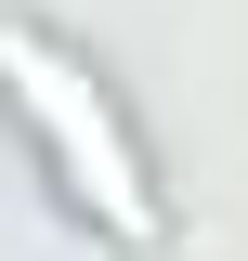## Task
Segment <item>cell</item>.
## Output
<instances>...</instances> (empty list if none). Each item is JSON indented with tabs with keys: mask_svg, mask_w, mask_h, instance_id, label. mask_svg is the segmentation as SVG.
I'll use <instances>...</instances> for the list:
<instances>
[{
	"mask_svg": "<svg viewBox=\"0 0 248 261\" xmlns=\"http://www.w3.org/2000/svg\"><path fill=\"white\" fill-rule=\"evenodd\" d=\"M0 92L39 118V144H53V170H65V196H79V209H105L131 248H157V235H170V209H157L144 157H131L118 105L92 92V65H79V53H53L39 27H0Z\"/></svg>",
	"mask_w": 248,
	"mask_h": 261,
	"instance_id": "1",
	"label": "cell"
}]
</instances>
